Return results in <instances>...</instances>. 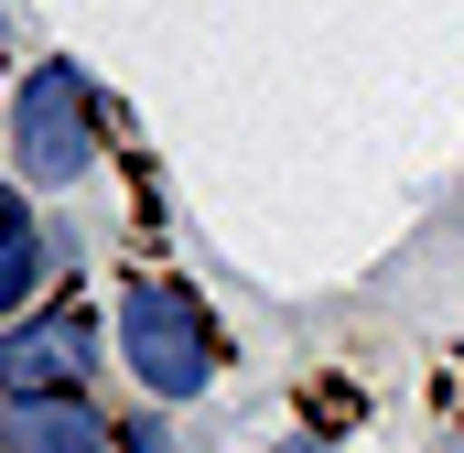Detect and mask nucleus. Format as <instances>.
I'll return each instance as SVG.
<instances>
[{"instance_id":"7","label":"nucleus","mask_w":464,"mask_h":453,"mask_svg":"<svg viewBox=\"0 0 464 453\" xmlns=\"http://www.w3.org/2000/svg\"><path fill=\"white\" fill-rule=\"evenodd\" d=\"M281 453H335V443H281Z\"/></svg>"},{"instance_id":"6","label":"nucleus","mask_w":464,"mask_h":453,"mask_svg":"<svg viewBox=\"0 0 464 453\" xmlns=\"http://www.w3.org/2000/svg\"><path fill=\"white\" fill-rule=\"evenodd\" d=\"M119 453H173V443H162V421H130V432H119Z\"/></svg>"},{"instance_id":"1","label":"nucleus","mask_w":464,"mask_h":453,"mask_svg":"<svg viewBox=\"0 0 464 453\" xmlns=\"http://www.w3.org/2000/svg\"><path fill=\"white\" fill-rule=\"evenodd\" d=\"M109 335H119V367H130L151 400H206L217 367H227V335L206 324V303H195L184 281H119Z\"/></svg>"},{"instance_id":"2","label":"nucleus","mask_w":464,"mask_h":453,"mask_svg":"<svg viewBox=\"0 0 464 453\" xmlns=\"http://www.w3.org/2000/svg\"><path fill=\"white\" fill-rule=\"evenodd\" d=\"M98 87H87V65L76 54H33V76H22V98H11V184L22 195H65V184H87L98 173Z\"/></svg>"},{"instance_id":"3","label":"nucleus","mask_w":464,"mask_h":453,"mask_svg":"<svg viewBox=\"0 0 464 453\" xmlns=\"http://www.w3.org/2000/svg\"><path fill=\"white\" fill-rule=\"evenodd\" d=\"M109 345V313L98 303H33L0 324V400H44V389H87Z\"/></svg>"},{"instance_id":"5","label":"nucleus","mask_w":464,"mask_h":453,"mask_svg":"<svg viewBox=\"0 0 464 453\" xmlns=\"http://www.w3.org/2000/svg\"><path fill=\"white\" fill-rule=\"evenodd\" d=\"M44 281H54V226L33 217V195L0 173V324H11V313H33V303H44Z\"/></svg>"},{"instance_id":"4","label":"nucleus","mask_w":464,"mask_h":453,"mask_svg":"<svg viewBox=\"0 0 464 453\" xmlns=\"http://www.w3.org/2000/svg\"><path fill=\"white\" fill-rule=\"evenodd\" d=\"M0 453H109V410H98L87 389L0 400Z\"/></svg>"}]
</instances>
